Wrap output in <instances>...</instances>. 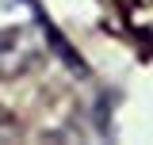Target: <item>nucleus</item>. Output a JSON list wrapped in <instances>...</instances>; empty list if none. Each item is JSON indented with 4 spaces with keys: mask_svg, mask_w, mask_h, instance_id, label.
Listing matches in <instances>:
<instances>
[{
    "mask_svg": "<svg viewBox=\"0 0 153 145\" xmlns=\"http://www.w3.org/2000/svg\"><path fill=\"white\" fill-rule=\"evenodd\" d=\"M123 23L134 38L153 46V0H123Z\"/></svg>",
    "mask_w": 153,
    "mask_h": 145,
    "instance_id": "nucleus-1",
    "label": "nucleus"
}]
</instances>
